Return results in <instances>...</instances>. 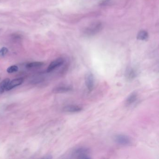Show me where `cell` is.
I'll list each match as a JSON object with an SVG mask.
<instances>
[{"mask_svg": "<svg viewBox=\"0 0 159 159\" xmlns=\"http://www.w3.org/2000/svg\"><path fill=\"white\" fill-rule=\"evenodd\" d=\"M102 28L103 25L100 22H94L84 29V34L87 36L95 35L100 31Z\"/></svg>", "mask_w": 159, "mask_h": 159, "instance_id": "6da1fadb", "label": "cell"}, {"mask_svg": "<svg viewBox=\"0 0 159 159\" xmlns=\"http://www.w3.org/2000/svg\"><path fill=\"white\" fill-rule=\"evenodd\" d=\"M90 150L84 147H80L76 148L73 151L72 155L74 158L80 159H89L90 157Z\"/></svg>", "mask_w": 159, "mask_h": 159, "instance_id": "7a4b0ae2", "label": "cell"}, {"mask_svg": "<svg viewBox=\"0 0 159 159\" xmlns=\"http://www.w3.org/2000/svg\"><path fill=\"white\" fill-rule=\"evenodd\" d=\"M116 143L121 146H128L132 144V140L128 136L124 134H117L114 137Z\"/></svg>", "mask_w": 159, "mask_h": 159, "instance_id": "3957f363", "label": "cell"}, {"mask_svg": "<svg viewBox=\"0 0 159 159\" xmlns=\"http://www.w3.org/2000/svg\"><path fill=\"white\" fill-rule=\"evenodd\" d=\"M127 0H100V5L104 6H121L126 3Z\"/></svg>", "mask_w": 159, "mask_h": 159, "instance_id": "277c9868", "label": "cell"}, {"mask_svg": "<svg viewBox=\"0 0 159 159\" xmlns=\"http://www.w3.org/2000/svg\"><path fill=\"white\" fill-rule=\"evenodd\" d=\"M64 63H65V60L63 58H59L55 60L49 64L47 69V72L49 73L52 72L55 69L63 65Z\"/></svg>", "mask_w": 159, "mask_h": 159, "instance_id": "5b68a950", "label": "cell"}, {"mask_svg": "<svg viewBox=\"0 0 159 159\" xmlns=\"http://www.w3.org/2000/svg\"><path fill=\"white\" fill-rule=\"evenodd\" d=\"M86 85L89 92H92L94 87V77L92 73H88L86 77Z\"/></svg>", "mask_w": 159, "mask_h": 159, "instance_id": "8992f818", "label": "cell"}, {"mask_svg": "<svg viewBox=\"0 0 159 159\" xmlns=\"http://www.w3.org/2000/svg\"><path fill=\"white\" fill-rule=\"evenodd\" d=\"M83 108L80 106L78 105H68L64 107L63 111L66 113H77L82 111Z\"/></svg>", "mask_w": 159, "mask_h": 159, "instance_id": "52a82bcc", "label": "cell"}, {"mask_svg": "<svg viewBox=\"0 0 159 159\" xmlns=\"http://www.w3.org/2000/svg\"><path fill=\"white\" fill-rule=\"evenodd\" d=\"M23 82V79L22 78H18L12 80L11 81L9 82V84L6 88V91H10L14 88L20 86Z\"/></svg>", "mask_w": 159, "mask_h": 159, "instance_id": "ba28073f", "label": "cell"}, {"mask_svg": "<svg viewBox=\"0 0 159 159\" xmlns=\"http://www.w3.org/2000/svg\"><path fill=\"white\" fill-rule=\"evenodd\" d=\"M73 91V88L69 86H60L54 89L53 93H63Z\"/></svg>", "mask_w": 159, "mask_h": 159, "instance_id": "9c48e42d", "label": "cell"}, {"mask_svg": "<svg viewBox=\"0 0 159 159\" xmlns=\"http://www.w3.org/2000/svg\"><path fill=\"white\" fill-rule=\"evenodd\" d=\"M137 76L136 70L132 68L127 69L126 72V77L128 80H133L136 78Z\"/></svg>", "mask_w": 159, "mask_h": 159, "instance_id": "30bf717a", "label": "cell"}, {"mask_svg": "<svg viewBox=\"0 0 159 159\" xmlns=\"http://www.w3.org/2000/svg\"><path fill=\"white\" fill-rule=\"evenodd\" d=\"M137 98H138L137 94L135 92L132 93L129 95L128 97L126 99V104L128 106L132 105V104L135 103L136 101L137 100Z\"/></svg>", "mask_w": 159, "mask_h": 159, "instance_id": "8fae6325", "label": "cell"}, {"mask_svg": "<svg viewBox=\"0 0 159 159\" xmlns=\"http://www.w3.org/2000/svg\"><path fill=\"white\" fill-rule=\"evenodd\" d=\"M9 82L10 80L8 78L5 79L0 84V94H2L4 93L8 85L9 84Z\"/></svg>", "mask_w": 159, "mask_h": 159, "instance_id": "7c38bea8", "label": "cell"}, {"mask_svg": "<svg viewBox=\"0 0 159 159\" xmlns=\"http://www.w3.org/2000/svg\"><path fill=\"white\" fill-rule=\"evenodd\" d=\"M148 38V34L145 30H141L138 33L137 39L140 40L144 41L147 40Z\"/></svg>", "mask_w": 159, "mask_h": 159, "instance_id": "4fadbf2b", "label": "cell"}, {"mask_svg": "<svg viewBox=\"0 0 159 159\" xmlns=\"http://www.w3.org/2000/svg\"><path fill=\"white\" fill-rule=\"evenodd\" d=\"M44 65L43 62H35L30 63L26 65V68L28 69L34 68L41 67Z\"/></svg>", "mask_w": 159, "mask_h": 159, "instance_id": "5bb4252c", "label": "cell"}, {"mask_svg": "<svg viewBox=\"0 0 159 159\" xmlns=\"http://www.w3.org/2000/svg\"><path fill=\"white\" fill-rule=\"evenodd\" d=\"M18 70V67L16 66H12L9 67L7 69V72L8 73H13L17 72Z\"/></svg>", "mask_w": 159, "mask_h": 159, "instance_id": "9a60e30c", "label": "cell"}, {"mask_svg": "<svg viewBox=\"0 0 159 159\" xmlns=\"http://www.w3.org/2000/svg\"><path fill=\"white\" fill-rule=\"evenodd\" d=\"M8 49L6 47H2L0 49V56H4L8 52Z\"/></svg>", "mask_w": 159, "mask_h": 159, "instance_id": "2e32d148", "label": "cell"}, {"mask_svg": "<svg viewBox=\"0 0 159 159\" xmlns=\"http://www.w3.org/2000/svg\"><path fill=\"white\" fill-rule=\"evenodd\" d=\"M0 80H1V78H0Z\"/></svg>", "mask_w": 159, "mask_h": 159, "instance_id": "e0dca14e", "label": "cell"}]
</instances>
